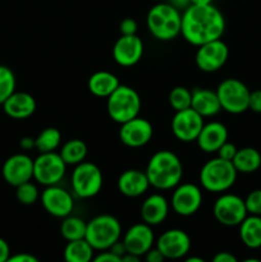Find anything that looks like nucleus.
Returning <instances> with one entry per match:
<instances>
[{
    "label": "nucleus",
    "mask_w": 261,
    "mask_h": 262,
    "mask_svg": "<svg viewBox=\"0 0 261 262\" xmlns=\"http://www.w3.org/2000/svg\"><path fill=\"white\" fill-rule=\"evenodd\" d=\"M224 31V15L212 4H189L182 14V36L194 46L222 38Z\"/></svg>",
    "instance_id": "f257e3e1"
},
{
    "label": "nucleus",
    "mask_w": 261,
    "mask_h": 262,
    "mask_svg": "<svg viewBox=\"0 0 261 262\" xmlns=\"http://www.w3.org/2000/svg\"><path fill=\"white\" fill-rule=\"evenodd\" d=\"M145 173L151 187L160 191H168L181 183L183 165L176 154L169 150H160L151 156Z\"/></svg>",
    "instance_id": "f03ea898"
},
{
    "label": "nucleus",
    "mask_w": 261,
    "mask_h": 262,
    "mask_svg": "<svg viewBox=\"0 0 261 262\" xmlns=\"http://www.w3.org/2000/svg\"><path fill=\"white\" fill-rule=\"evenodd\" d=\"M146 26L156 40L170 41L181 35L182 14L173 4L159 3L148 10Z\"/></svg>",
    "instance_id": "7ed1b4c3"
},
{
    "label": "nucleus",
    "mask_w": 261,
    "mask_h": 262,
    "mask_svg": "<svg viewBox=\"0 0 261 262\" xmlns=\"http://www.w3.org/2000/svg\"><path fill=\"white\" fill-rule=\"evenodd\" d=\"M237 169L232 161L222 158H214L204 164L200 170V183L202 188L212 193L228 191L237 179Z\"/></svg>",
    "instance_id": "20e7f679"
},
{
    "label": "nucleus",
    "mask_w": 261,
    "mask_h": 262,
    "mask_svg": "<svg viewBox=\"0 0 261 262\" xmlns=\"http://www.w3.org/2000/svg\"><path fill=\"white\" fill-rule=\"evenodd\" d=\"M120 235H122V225L119 220L113 215L102 214L95 216L87 223L84 238L95 251L101 252L109 250L115 242H118Z\"/></svg>",
    "instance_id": "39448f33"
},
{
    "label": "nucleus",
    "mask_w": 261,
    "mask_h": 262,
    "mask_svg": "<svg viewBox=\"0 0 261 262\" xmlns=\"http://www.w3.org/2000/svg\"><path fill=\"white\" fill-rule=\"evenodd\" d=\"M142 106L141 96L135 89L125 84H119L114 92L107 97L106 109L110 119L115 123L127 122L138 117Z\"/></svg>",
    "instance_id": "423d86ee"
},
{
    "label": "nucleus",
    "mask_w": 261,
    "mask_h": 262,
    "mask_svg": "<svg viewBox=\"0 0 261 262\" xmlns=\"http://www.w3.org/2000/svg\"><path fill=\"white\" fill-rule=\"evenodd\" d=\"M104 177L99 166L90 161L77 164L72 171V191L79 199H92L100 193Z\"/></svg>",
    "instance_id": "0eeeda50"
},
{
    "label": "nucleus",
    "mask_w": 261,
    "mask_h": 262,
    "mask_svg": "<svg viewBox=\"0 0 261 262\" xmlns=\"http://www.w3.org/2000/svg\"><path fill=\"white\" fill-rule=\"evenodd\" d=\"M251 91L242 81L237 78H227L216 89L222 110L229 114H242L248 110Z\"/></svg>",
    "instance_id": "6e6552de"
},
{
    "label": "nucleus",
    "mask_w": 261,
    "mask_h": 262,
    "mask_svg": "<svg viewBox=\"0 0 261 262\" xmlns=\"http://www.w3.org/2000/svg\"><path fill=\"white\" fill-rule=\"evenodd\" d=\"M66 169L67 164L60 154L55 151L40 152L33 160V178L42 186H54L63 179Z\"/></svg>",
    "instance_id": "1a4fd4ad"
},
{
    "label": "nucleus",
    "mask_w": 261,
    "mask_h": 262,
    "mask_svg": "<svg viewBox=\"0 0 261 262\" xmlns=\"http://www.w3.org/2000/svg\"><path fill=\"white\" fill-rule=\"evenodd\" d=\"M212 214L220 224L225 227H237L248 215L245 200L233 193H223L212 206Z\"/></svg>",
    "instance_id": "9d476101"
},
{
    "label": "nucleus",
    "mask_w": 261,
    "mask_h": 262,
    "mask_svg": "<svg viewBox=\"0 0 261 262\" xmlns=\"http://www.w3.org/2000/svg\"><path fill=\"white\" fill-rule=\"evenodd\" d=\"M197 48L199 49L196 51L194 61L200 71L212 73V72L219 71L227 63L228 56H229V48L222 38L209 41Z\"/></svg>",
    "instance_id": "9b49d317"
},
{
    "label": "nucleus",
    "mask_w": 261,
    "mask_h": 262,
    "mask_svg": "<svg viewBox=\"0 0 261 262\" xmlns=\"http://www.w3.org/2000/svg\"><path fill=\"white\" fill-rule=\"evenodd\" d=\"M204 124V117L188 107L176 112L171 119V132L181 142H193L199 137Z\"/></svg>",
    "instance_id": "f8f14e48"
},
{
    "label": "nucleus",
    "mask_w": 261,
    "mask_h": 262,
    "mask_svg": "<svg viewBox=\"0 0 261 262\" xmlns=\"http://www.w3.org/2000/svg\"><path fill=\"white\" fill-rule=\"evenodd\" d=\"M171 194V209L181 216L196 214L202 205V192L200 187L192 183H179L174 187Z\"/></svg>",
    "instance_id": "ddd939ff"
},
{
    "label": "nucleus",
    "mask_w": 261,
    "mask_h": 262,
    "mask_svg": "<svg viewBox=\"0 0 261 262\" xmlns=\"http://www.w3.org/2000/svg\"><path fill=\"white\" fill-rule=\"evenodd\" d=\"M153 136V124L145 118H141L140 115L120 124L119 140L128 147H142L150 142Z\"/></svg>",
    "instance_id": "4468645a"
},
{
    "label": "nucleus",
    "mask_w": 261,
    "mask_h": 262,
    "mask_svg": "<svg viewBox=\"0 0 261 262\" xmlns=\"http://www.w3.org/2000/svg\"><path fill=\"white\" fill-rule=\"evenodd\" d=\"M40 200L45 211L55 217L64 219L73 211V197L67 189L58 187V184L46 187L40 194Z\"/></svg>",
    "instance_id": "2eb2a0df"
},
{
    "label": "nucleus",
    "mask_w": 261,
    "mask_h": 262,
    "mask_svg": "<svg viewBox=\"0 0 261 262\" xmlns=\"http://www.w3.org/2000/svg\"><path fill=\"white\" fill-rule=\"evenodd\" d=\"M156 247L165 260H178L191 250V238L182 229L165 230L156 241Z\"/></svg>",
    "instance_id": "dca6fc26"
},
{
    "label": "nucleus",
    "mask_w": 261,
    "mask_h": 262,
    "mask_svg": "<svg viewBox=\"0 0 261 262\" xmlns=\"http://www.w3.org/2000/svg\"><path fill=\"white\" fill-rule=\"evenodd\" d=\"M2 174L8 184L19 186L33 178V160L26 154H14L3 164Z\"/></svg>",
    "instance_id": "f3484780"
},
{
    "label": "nucleus",
    "mask_w": 261,
    "mask_h": 262,
    "mask_svg": "<svg viewBox=\"0 0 261 262\" xmlns=\"http://www.w3.org/2000/svg\"><path fill=\"white\" fill-rule=\"evenodd\" d=\"M143 55V42L137 35H122L113 46V58L122 67L136 66Z\"/></svg>",
    "instance_id": "a211bd4d"
},
{
    "label": "nucleus",
    "mask_w": 261,
    "mask_h": 262,
    "mask_svg": "<svg viewBox=\"0 0 261 262\" xmlns=\"http://www.w3.org/2000/svg\"><path fill=\"white\" fill-rule=\"evenodd\" d=\"M122 241L127 252L142 257L150 248L154 247L155 235L151 229V225L146 224V223H138V224L128 228Z\"/></svg>",
    "instance_id": "6ab92c4d"
},
{
    "label": "nucleus",
    "mask_w": 261,
    "mask_h": 262,
    "mask_svg": "<svg viewBox=\"0 0 261 262\" xmlns=\"http://www.w3.org/2000/svg\"><path fill=\"white\" fill-rule=\"evenodd\" d=\"M117 186L118 191L123 196L135 199L146 193L150 187V182L145 171H141L138 169H127L119 176Z\"/></svg>",
    "instance_id": "aec40b11"
},
{
    "label": "nucleus",
    "mask_w": 261,
    "mask_h": 262,
    "mask_svg": "<svg viewBox=\"0 0 261 262\" xmlns=\"http://www.w3.org/2000/svg\"><path fill=\"white\" fill-rule=\"evenodd\" d=\"M228 141V129L223 123L210 122L204 124L196 142L200 150L212 154L219 150L220 146Z\"/></svg>",
    "instance_id": "412c9836"
},
{
    "label": "nucleus",
    "mask_w": 261,
    "mask_h": 262,
    "mask_svg": "<svg viewBox=\"0 0 261 262\" xmlns=\"http://www.w3.org/2000/svg\"><path fill=\"white\" fill-rule=\"evenodd\" d=\"M3 109L8 117L13 119H26L30 118L35 113L36 100L32 95L27 92H13L4 102H3Z\"/></svg>",
    "instance_id": "4be33fe9"
},
{
    "label": "nucleus",
    "mask_w": 261,
    "mask_h": 262,
    "mask_svg": "<svg viewBox=\"0 0 261 262\" xmlns=\"http://www.w3.org/2000/svg\"><path fill=\"white\" fill-rule=\"evenodd\" d=\"M169 212V204L160 193H153L141 205V217L143 223L151 225H159L166 219Z\"/></svg>",
    "instance_id": "5701e85b"
},
{
    "label": "nucleus",
    "mask_w": 261,
    "mask_h": 262,
    "mask_svg": "<svg viewBox=\"0 0 261 262\" xmlns=\"http://www.w3.org/2000/svg\"><path fill=\"white\" fill-rule=\"evenodd\" d=\"M191 107L204 118L214 117L222 110L216 91L201 89V87H196L192 90Z\"/></svg>",
    "instance_id": "b1692460"
},
{
    "label": "nucleus",
    "mask_w": 261,
    "mask_h": 262,
    "mask_svg": "<svg viewBox=\"0 0 261 262\" xmlns=\"http://www.w3.org/2000/svg\"><path fill=\"white\" fill-rule=\"evenodd\" d=\"M89 90L94 96L109 97L117 90L120 82L114 73L107 71H99L91 74L89 78Z\"/></svg>",
    "instance_id": "393cba45"
},
{
    "label": "nucleus",
    "mask_w": 261,
    "mask_h": 262,
    "mask_svg": "<svg viewBox=\"0 0 261 262\" xmlns=\"http://www.w3.org/2000/svg\"><path fill=\"white\" fill-rule=\"evenodd\" d=\"M238 227H240V238L246 247L251 250L261 247L260 215H247Z\"/></svg>",
    "instance_id": "a878e982"
},
{
    "label": "nucleus",
    "mask_w": 261,
    "mask_h": 262,
    "mask_svg": "<svg viewBox=\"0 0 261 262\" xmlns=\"http://www.w3.org/2000/svg\"><path fill=\"white\" fill-rule=\"evenodd\" d=\"M232 163L238 173H255L261 166V154L253 147L238 148Z\"/></svg>",
    "instance_id": "bb28decb"
},
{
    "label": "nucleus",
    "mask_w": 261,
    "mask_h": 262,
    "mask_svg": "<svg viewBox=\"0 0 261 262\" xmlns=\"http://www.w3.org/2000/svg\"><path fill=\"white\" fill-rule=\"evenodd\" d=\"M95 250L86 238L69 241L64 248V260L67 262H90L94 260Z\"/></svg>",
    "instance_id": "cd10ccee"
},
{
    "label": "nucleus",
    "mask_w": 261,
    "mask_h": 262,
    "mask_svg": "<svg viewBox=\"0 0 261 262\" xmlns=\"http://www.w3.org/2000/svg\"><path fill=\"white\" fill-rule=\"evenodd\" d=\"M87 152V145L79 138H72V140L67 141L60 148V156L64 160L67 165H74L82 163L86 159Z\"/></svg>",
    "instance_id": "c85d7f7f"
},
{
    "label": "nucleus",
    "mask_w": 261,
    "mask_h": 262,
    "mask_svg": "<svg viewBox=\"0 0 261 262\" xmlns=\"http://www.w3.org/2000/svg\"><path fill=\"white\" fill-rule=\"evenodd\" d=\"M86 229H87V223L84 222L81 217L76 216H68L64 217V220L61 222L60 225V233L61 237L66 241H76V239H82L86 235Z\"/></svg>",
    "instance_id": "c756f323"
},
{
    "label": "nucleus",
    "mask_w": 261,
    "mask_h": 262,
    "mask_svg": "<svg viewBox=\"0 0 261 262\" xmlns=\"http://www.w3.org/2000/svg\"><path fill=\"white\" fill-rule=\"evenodd\" d=\"M36 148L40 152H51L56 151L61 142V133L58 128L48 127L38 133L37 137L35 138Z\"/></svg>",
    "instance_id": "7c9ffc66"
},
{
    "label": "nucleus",
    "mask_w": 261,
    "mask_h": 262,
    "mask_svg": "<svg viewBox=\"0 0 261 262\" xmlns=\"http://www.w3.org/2000/svg\"><path fill=\"white\" fill-rule=\"evenodd\" d=\"M192 91L184 86H177L169 94V104L173 107L174 112L184 110L191 107Z\"/></svg>",
    "instance_id": "2f4dec72"
},
{
    "label": "nucleus",
    "mask_w": 261,
    "mask_h": 262,
    "mask_svg": "<svg viewBox=\"0 0 261 262\" xmlns=\"http://www.w3.org/2000/svg\"><path fill=\"white\" fill-rule=\"evenodd\" d=\"M15 86L17 81L12 69L7 66H0V104L15 91Z\"/></svg>",
    "instance_id": "473e14b6"
},
{
    "label": "nucleus",
    "mask_w": 261,
    "mask_h": 262,
    "mask_svg": "<svg viewBox=\"0 0 261 262\" xmlns=\"http://www.w3.org/2000/svg\"><path fill=\"white\" fill-rule=\"evenodd\" d=\"M15 197L22 205H33L40 199L38 188L31 181L15 187Z\"/></svg>",
    "instance_id": "72a5a7b5"
},
{
    "label": "nucleus",
    "mask_w": 261,
    "mask_h": 262,
    "mask_svg": "<svg viewBox=\"0 0 261 262\" xmlns=\"http://www.w3.org/2000/svg\"><path fill=\"white\" fill-rule=\"evenodd\" d=\"M245 204L248 214L261 216V189H255V191L250 192L245 199Z\"/></svg>",
    "instance_id": "f704fd0d"
},
{
    "label": "nucleus",
    "mask_w": 261,
    "mask_h": 262,
    "mask_svg": "<svg viewBox=\"0 0 261 262\" xmlns=\"http://www.w3.org/2000/svg\"><path fill=\"white\" fill-rule=\"evenodd\" d=\"M237 150L238 148L235 147L234 143L228 142L227 141V142H224L222 146H220L219 150H217L216 152H217V156H219V158L224 159V160L232 161L233 158L235 156V154H237Z\"/></svg>",
    "instance_id": "c9c22d12"
},
{
    "label": "nucleus",
    "mask_w": 261,
    "mask_h": 262,
    "mask_svg": "<svg viewBox=\"0 0 261 262\" xmlns=\"http://www.w3.org/2000/svg\"><path fill=\"white\" fill-rule=\"evenodd\" d=\"M137 22L133 18H124L119 25V31L122 35H136L137 32Z\"/></svg>",
    "instance_id": "e433bc0d"
},
{
    "label": "nucleus",
    "mask_w": 261,
    "mask_h": 262,
    "mask_svg": "<svg viewBox=\"0 0 261 262\" xmlns=\"http://www.w3.org/2000/svg\"><path fill=\"white\" fill-rule=\"evenodd\" d=\"M248 109L252 110L253 113L261 114V90H255L250 94Z\"/></svg>",
    "instance_id": "4c0bfd02"
},
{
    "label": "nucleus",
    "mask_w": 261,
    "mask_h": 262,
    "mask_svg": "<svg viewBox=\"0 0 261 262\" xmlns=\"http://www.w3.org/2000/svg\"><path fill=\"white\" fill-rule=\"evenodd\" d=\"M92 261H95V262H122L119 256H117L114 252H112L110 250L101 251V253H99L96 257H94V260Z\"/></svg>",
    "instance_id": "58836bf2"
},
{
    "label": "nucleus",
    "mask_w": 261,
    "mask_h": 262,
    "mask_svg": "<svg viewBox=\"0 0 261 262\" xmlns=\"http://www.w3.org/2000/svg\"><path fill=\"white\" fill-rule=\"evenodd\" d=\"M145 260L147 262H163L165 260V257H164L163 253H161L160 251H159V248L155 246V247L150 248V250L145 253Z\"/></svg>",
    "instance_id": "ea45409f"
},
{
    "label": "nucleus",
    "mask_w": 261,
    "mask_h": 262,
    "mask_svg": "<svg viewBox=\"0 0 261 262\" xmlns=\"http://www.w3.org/2000/svg\"><path fill=\"white\" fill-rule=\"evenodd\" d=\"M8 262H38V258L30 253H18V255L10 256Z\"/></svg>",
    "instance_id": "a19ab883"
},
{
    "label": "nucleus",
    "mask_w": 261,
    "mask_h": 262,
    "mask_svg": "<svg viewBox=\"0 0 261 262\" xmlns=\"http://www.w3.org/2000/svg\"><path fill=\"white\" fill-rule=\"evenodd\" d=\"M214 262H237V257L234 255H232L230 252L227 251H223V252H217L216 255L212 257Z\"/></svg>",
    "instance_id": "79ce46f5"
},
{
    "label": "nucleus",
    "mask_w": 261,
    "mask_h": 262,
    "mask_svg": "<svg viewBox=\"0 0 261 262\" xmlns=\"http://www.w3.org/2000/svg\"><path fill=\"white\" fill-rule=\"evenodd\" d=\"M10 257L9 245L5 239L0 238V262H8Z\"/></svg>",
    "instance_id": "37998d69"
},
{
    "label": "nucleus",
    "mask_w": 261,
    "mask_h": 262,
    "mask_svg": "<svg viewBox=\"0 0 261 262\" xmlns=\"http://www.w3.org/2000/svg\"><path fill=\"white\" fill-rule=\"evenodd\" d=\"M109 250L112 251V252H114L117 256H119L120 260H122V256L124 255V253H127V250H125L124 243H123V241H120V239L118 241V242H115L114 245H113L112 247L109 248Z\"/></svg>",
    "instance_id": "c03bdc74"
},
{
    "label": "nucleus",
    "mask_w": 261,
    "mask_h": 262,
    "mask_svg": "<svg viewBox=\"0 0 261 262\" xmlns=\"http://www.w3.org/2000/svg\"><path fill=\"white\" fill-rule=\"evenodd\" d=\"M19 146H20V148H23V150H32V148H36L35 138L22 137L19 140Z\"/></svg>",
    "instance_id": "a18cd8bd"
},
{
    "label": "nucleus",
    "mask_w": 261,
    "mask_h": 262,
    "mask_svg": "<svg viewBox=\"0 0 261 262\" xmlns=\"http://www.w3.org/2000/svg\"><path fill=\"white\" fill-rule=\"evenodd\" d=\"M140 256H136L133 255V253H124V255L122 256V262H138L140 261Z\"/></svg>",
    "instance_id": "49530a36"
},
{
    "label": "nucleus",
    "mask_w": 261,
    "mask_h": 262,
    "mask_svg": "<svg viewBox=\"0 0 261 262\" xmlns=\"http://www.w3.org/2000/svg\"><path fill=\"white\" fill-rule=\"evenodd\" d=\"M189 3L193 5H207L212 4V0H189Z\"/></svg>",
    "instance_id": "de8ad7c7"
},
{
    "label": "nucleus",
    "mask_w": 261,
    "mask_h": 262,
    "mask_svg": "<svg viewBox=\"0 0 261 262\" xmlns=\"http://www.w3.org/2000/svg\"><path fill=\"white\" fill-rule=\"evenodd\" d=\"M186 262H204V258L201 257H188Z\"/></svg>",
    "instance_id": "09e8293b"
},
{
    "label": "nucleus",
    "mask_w": 261,
    "mask_h": 262,
    "mask_svg": "<svg viewBox=\"0 0 261 262\" xmlns=\"http://www.w3.org/2000/svg\"><path fill=\"white\" fill-rule=\"evenodd\" d=\"M0 105H2V104H0Z\"/></svg>",
    "instance_id": "8fccbe9b"
}]
</instances>
